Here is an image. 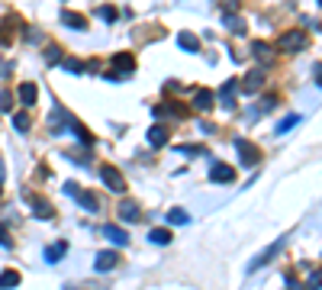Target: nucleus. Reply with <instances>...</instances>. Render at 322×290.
Returning <instances> with one entry per match:
<instances>
[{
  "mask_svg": "<svg viewBox=\"0 0 322 290\" xmlns=\"http://www.w3.org/2000/svg\"><path fill=\"white\" fill-rule=\"evenodd\" d=\"M100 180L106 187H110L113 193H126V180H123V174L116 171V168H110V165H103L100 168Z\"/></svg>",
  "mask_w": 322,
  "mask_h": 290,
  "instance_id": "obj_1",
  "label": "nucleus"
},
{
  "mask_svg": "<svg viewBox=\"0 0 322 290\" xmlns=\"http://www.w3.org/2000/svg\"><path fill=\"white\" fill-rule=\"evenodd\" d=\"M235 152H238V158H242V165H245V168L258 165V158H261V152L255 149L252 142H245V139H235Z\"/></svg>",
  "mask_w": 322,
  "mask_h": 290,
  "instance_id": "obj_2",
  "label": "nucleus"
},
{
  "mask_svg": "<svg viewBox=\"0 0 322 290\" xmlns=\"http://www.w3.org/2000/svg\"><path fill=\"white\" fill-rule=\"evenodd\" d=\"M306 45V32L303 29H293V32H283L280 35V48H287V52H296V48Z\"/></svg>",
  "mask_w": 322,
  "mask_h": 290,
  "instance_id": "obj_3",
  "label": "nucleus"
},
{
  "mask_svg": "<svg viewBox=\"0 0 322 290\" xmlns=\"http://www.w3.org/2000/svg\"><path fill=\"white\" fill-rule=\"evenodd\" d=\"M232 177H235V171L229 165H213V171H210V180H216V184H229Z\"/></svg>",
  "mask_w": 322,
  "mask_h": 290,
  "instance_id": "obj_4",
  "label": "nucleus"
},
{
  "mask_svg": "<svg viewBox=\"0 0 322 290\" xmlns=\"http://www.w3.org/2000/svg\"><path fill=\"white\" fill-rule=\"evenodd\" d=\"M132 55H126V52H119V55H113V68L119 71V78H123V75H132Z\"/></svg>",
  "mask_w": 322,
  "mask_h": 290,
  "instance_id": "obj_5",
  "label": "nucleus"
},
{
  "mask_svg": "<svg viewBox=\"0 0 322 290\" xmlns=\"http://www.w3.org/2000/svg\"><path fill=\"white\" fill-rule=\"evenodd\" d=\"M29 207L39 220H52V203H45L42 197H29Z\"/></svg>",
  "mask_w": 322,
  "mask_h": 290,
  "instance_id": "obj_6",
  "label": "nucleus"
},
{
  "mask_svg": "<svg viewBox=\"0 0 322 290\" xmlns=\"http://www.w3.org/2000/svg\"><path fill=\"white\" fill-rule=\"evenodd\" d=\"M103 239H110L113 245H129V232H123L116 226H103Z\"/></svg>",
  "mask_w": 322,
  "mask_h": 290,
  "instance_id": "obj_7",
  "label": "nucleus"
},
{
  "mask_svg": "<svg viewBox=\"0 0 322 290\" xmlns=\"http://www.w3.org/2000/svg\"><path fill=\"white\" fill-rule=\"evenodd\" d=\"M280 248H283V242H277V245H271V248L264 251V255H258V258H255L252 264H248V271H258V268H264V264H268V261H271L274 255H277V251H280Z\"/></svg>",
  "mask_w": 322,
  "mask_h": 290,
  "instance_id": "obj_8",
  "label": "nucleus"
},
{
  "mask_svg": "<svg viewBox=\"0 0 322 290\" xmlns=\"http://www.w3.org/2000/svg\"><path fill=\"white\" fill-rule=\"evenodd\" d=\"M235 90H238V81H225L222 84V94H219V100H222V106H235Z\"/></svg>",
  "mask_w": 322,
  "mask_h": 290,
  "instance_id": "obj_9",
  "label": "nucleus"
},
{
  "mask_svg": "<svg viewBox=\"0 0 322 290\" xmlns=\"http://www.w3.org/2000/svg\"><path fill=\"white\" fill-rule=\"evenodd\" d=\"M116 261H119L116 251H100L93 264H97V271H113V268H116Z\"/></svg>",
  "mask_w": 322,
  "mask_h": 290,
  "instance_id": "obj_10",
  "label": "nucleus"
},
{
  "mask_svg": "<svg viewBox=\"0 0 322 290\" xmlns=\"http://www.w3.org/2000/svg\"><path fill=\"white\" fill-rule=\"evenodd\" d=\"M65 251H68V242H55V245H49V251H45V261H49V264L62 261Z\"/></svg>",
  "mask_w": 322,
  "mask_h": 290,
  "instance_id": "obj_11",
  "label": "nucleus"
},
{
  "mask_svg": "<svg viewBox=\"0 0 322 290\" xmlns=\"http://www.w3.org/2000/svg\"><path fill=\"white\" fill-rule=\"evenodd\" d=\"M16 94H20V100L26 103V106H32V103H35V84H32V81H23Z\"/></svg>",
  "mask_w": 322,
  "mask_h": 290,
  "instance_id": "obj_12",
  "label": "nucleus"
},
{
  "mask_svg": "<svg viewBox=\"0 0 322 290\" xmlns=\"http://www.w3.org/2000/svg\"><path fill=\"white\" fill-rule=\"evenodd\" d=\"M74 200H78L84 210H90V213H97V210H100V203L93 200V193H87V190H78V197H74Z\"/></svg>",
  "mask_w": 322,
  "mask_h": 290,
  "instance_id": "obj_13",
  "label": "nucleus"
},
{
  "mask_svg": "<svg viewBox=\"0 0 322 290\" xmlns=\"http://www.w3.org/2000/svg\"><path fill=\"white\" fill-rule=\"evenodd\" d=\"M213 106V94L210 90H197L194 94V110H210Z\"/></svg>",
  "mask_w": 322,
  "mask_h": 290,
  "instance_id": "obj_14",
  "label": "nucleus"
},
{
  "mask_svg": "<svg viewBox=\"0 0 322 290\" xmlns=\"http://www.w3.org/2000/svg\"><path fill=\"white\" fill-rule=\"evenodd\" d=\"M148 242H151V245H171V232H168V229H151Z\"/></svg>",
  "mask_w": 322,
  "mask_h": 290,
  "instance_id": "obj_15",
  "label": "nucleus"
},
{
  "mask_svg": "<svg viewBox=\"0 0 322 290\" xmlns=\"http://www.w3.org/2000/svg\"><path fill=\"white\" fill-rule=\"evenodd\" d=\"M62 23L71 29H87V20L84 16H78V13H62Z\"/></svg>",
  "mask_w": 322,
  "mask_h": 290,
  "instance_id": "obj_16",
  "label": "nucleus"
},
{
  "mask_svg": "<svg viewBox=\"0 0 322 290\" xmlns=\"http://www.w3.org/2000/svg\"><path fill=\"white\" fill-rule=\"evenodd\" d=\"M148 142L151 145H164V142H168V129H164V126H151L148 129Z\"/></svg>",
  "mask_w": 322,
  "mask_h": 290,
  "instance_id": "obj_17",
  "label": "nucleus"
},
{
  "mask_svg": "<svg viewBox=\"0 0 322 290\" xmlns=\"http://www.w3.org/2000/svg\"><path fill=\"white\" fill-rule=\"evenodd\" d=\"M177 42H181V48H187V52H197V48H200L194 32H181V35H177Z\"/></svg>",
  "mask_w": 322,
  "mask_h": 290,
  "instance_id": "obj_18",
  "label": "nucleus"
},
{
  "mask_svg": "<svg viewBox=\"0 0 322 290\" xmlns=\"http://www.w3.org/2000/svg\"><path fill=\"white\" fill-rule=\"evenodd\" d=\"M20 284V274L16 271H4V274H0V290H13Z\"/></svg>",
  "mask_w": 322,
  "mask_h": 290,
  "instance_id": "obj_19",
  "label": "nucleus"
},
{
  "mask_svg": "<svg viewBox=\"0 0 322 290\" xmlns=\"http://www.w3.org/2000/svg\"><path fill=\"white\" fill-rule=\"evenodd\" d=\"M258 87H261V75H258V71H252V75L245 78L242 90H245V94H258Z\"/></svg>",
  "mask_w": 322,
  "mask_h": 290,
  "instance_id": "obj_20",
  "label": "nucleus"
},
{
  "mask_svg": "<svg viewBox=\"0 0 322 290\" xmlns=\"http://www.w3.org/2000/svg\"><path fill=\"white\" fill-rule=\"evenodd\" d=\"M119 216H123V220H139V207L129 203V200H123L119 203Z\"/></svg>",
  "mask_w": 322,
  "mask_h": 290,
  "instance_id": "obj_21",
  "label": "nucleus"
},
{
  "mask_svg": "<svg viewBox=\"0 0 322 290\" xmlns=\"http://www.w3.org/2000/svg\"><path fill=\"white\" fill-rule=\"evenodd\" d=\"M187 220H190L187 210H171V213H168V223H171V226H184Z\"/></svg>",
  "mask_w": 322,
  "mask_h": 290,
  "instance_id": "obj_22",
  "label": "nucleus"
},
{
  "mask_svg": "<svg viewBox=\"0 0 322 290\" xmlns=\"http://www.w3.org/2000/svg\"><path fill=\"white\" fill-rule=\"evenodd\" d=\"M296 123H300V116H287V119H280V123H277V132L283 136V132H290Z\"/></svg>",
  "mask_w": 322,
  "mask_h": 290,
  "instance_id": "obj_23",
  "label": "nucleus"
},
{
  "mask_svg": "<svg viewBox=\"0 0 322 290\" xmlns=\"http://www.w3.org/2000/svg\"><path fill=\"white\" fill-rule=\"evenodd\" d=\"M225 26H229L232 32H238V35H242V32H245V20H235V16H225Z\"/></svg>",
  "mask_w": 322,
  "mask_h": 290,
  "instance_id": "obj_24",
  "label": "nucleus"
},
{
  "mask_svg": "<svg viewBox=\"0 0 322 290\" xmlns=\"http://www.w3.org/2000/svg\"><path fill=\"white\" fill-rule=\"evenodd\" d=\"M255 55H258V58H264V62H271V58H274V52H271L264 42H255Z\"/></svg>",
  "mask_w": 322,
  "mask_h": 290,
  "instance_id": "obj_25",
  "label": "nucleus"
},
{
  "mask_svg": "<svg viewBox=\"0 0 322 290\" xmlns=\"http://www.w3.org/2000/svg\"><path fill=\"white\" fill-rule=\"evenodd\" d=\"M65 71H71V75H81V71H84V65H81L78 58H65Z\"/></svg>",
  "mask_w": 322,
  "mask_h": 290,
  "instance_id": "obj_26",
  "label": "nucleus"
},
{
  "mask_svg": "<svg viewBox=\"0 0 322 290\" xmlns=\"http://www.w3.org/2000/svg\"><path fill=\"white\" fill-rule=\"evenodd\" d=\"M13 126H16V132H26V129H29L26 113H16V116H13Z\"/></svg>",
  "mask_w": 322,
  "mask_h": 290,
  "instance_id": "obj_27",
  "label": "nucleus"
},
{
  "mask_svg": "<svg viewBox=\"0 0 322 290\" xmlns=\"http://www.w3.org/2000/svg\"><path fill=\"white\" fill-rule=\"evenodd\" d=\"M0 248H13V239H10V232H7V226H0Z\"/></svg>",
  "mask_w": 322,
  "mask_h": 290,
  "instance_id": "obj_28",
  "label": "nucleus"
},
{
  "mask_svg": "<svg viewBox=\"0 0 322 290\" xmlns=\"http://www.w3.org/2000/svg\"><path fill=\"white\" fill-rule=\"evenodd\" d=\"M0 110H4V113L13 110V97H10V94H0Z\"/></svg>",
  "mask_w": 322,
  "mask_h": 290,
  "instance_id": "obj_29",
  "label": "nucleus"
},
{
  "mask_svg": "<svg viewBox=\"0 0 322 290\" xmlns=\"http://www.w3.org/2000/svg\"><path fill=\"white\" fill-rule=\"evenodd\" d=\"M45 58H49V62H62V48H58V45L45 48Z\"/></svg>",
  "mask_w": 322,
  "mask_h": 290,
  "instance_id": "obj_30",
  "label": "nucleus"
},
{
  "mask_svg": "<svg viewBox=\"0 0 322 290\" xmlns=\"http://www.w3.org/2000/svg\"><path fill=\"white\" fill-rule=\"evenodd\" d=\"M100 20H103V23H113V20H116V10H113V7H100Z\"/></svg>",
  "mask_w": 322,
  "mask_h": 290,
  "instance_id": "obj_31",
  "label": "nucleus"
},
{
  "mask_svg": "<svg viewBox=\"0 0 322 290\" xmlns=\"http://www.w3.org/2000/svg\"><path fill=\"white\" fill-rule=\"evenodd\" d=\"M7 75H10V65L4 62V58H0V78H7Z\"/></svg>",
  "mask_w": 322,
  "mask_h": 290,
  "instance_id": "obj_32",
  "label": "nucleus"
},
{
  "mask_svg": "<svg viewBox=\"0 0 322 290\" xmlns=\"http://www.w3.org/2000/svg\"><path fill=\"white\" fill-rule=\"evenodd\" d=\"M316 84L322 87V65H316Z\"/></svg>",
  "mask_w": 322,
  "mask_h": 290,
  "instance_id": "obj_33",
  "label": "nucleus"
},
{
  "mask_svg": "<svg viewBox=\"0 0 322 290\" xmlns=\"http://www.w3.org/2000/svg\"><path fill=\"white\" fill-rule=\"evenodd\" d=\"M0 180H4V161H0Z\"/></svg>",
  "mask_w": 322,
  "mask_h": 290,
  "instance_id": "obj_34",
  "label": "nucleus"
},
{
  "mask_svg": "<svg viewBox=\"0 0 322 290\" xmlns=\"http://www.w3.org/2000/svg\"><path fill=\"white\" fill-rule=\"evenodd\" d=\"M319 4H322V0H319Z\"/></svg>",
  "mask_w": 322,
  "mask_h": 290,
  "instance_id": "obj_35",
  "label": "nucleus"
}]
</instances>
